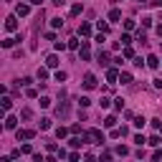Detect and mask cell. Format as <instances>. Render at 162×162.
Segmentation results:
<instances>
[{"label":"cell","mask_w":162,"mask_h":162,"mask_svg":"<svg viewBox=\"0 0 162 162\" xmlns=\"http://www.w3.org/2000/svg\"><path fill=\"white\" fill-rule=\"evenodd\" d=\"M81 137H84L86 145H104V142H107V137L101 134V129H89L86 134H81Z\"/></svg>","instance_id":"cell-1"},{"label":"cell","mask_w":162,"mask_h":162,"mask_svg":"<svg viewBox=\"0 0 162 162\" xmlns=\"http://www.w3.org/2000/svg\"><path fill=\"white\" fill-rule=\"evenodd\" d=\"M84 89H86V91L96 89V76H94V74H86V76H84Z\"/></svg>","instance_id":"cell-2"},{"label":"cell","mask_w":162,"mask_h":162,"mask_svg":"<svg viewBox=\"0 0 162 162\" xmlns=\"http://www.w3.org/2000/svg\"><path fill=\"white\" fill-rule=\"evenodd\" d=\"M15 137H18V142H20V139H33V137H36V132H33V129H18V132H15Z\"/></svg>","instance_id":"cell-3"},{"label":"cell","mask_w":162,"mask_h":162,"mask_svg":"<svg viewBox=\"0 0 162 162\" xmlns=\"http://www.w3.org/2000/svg\"><path fill=\"white\" fill-rule=\"evenodd\" d=\"M5 31H18V18L15 15H10V18H5Z\"/></svg>","instance_id":"cell-4"},{"label":"cell","mask_w":162,"mask_h":162,"mask_svg":"<svg viewBox=\"0 0 162 162\" xmlns=\"http://www.w3.org/2000/svg\"><path fill=\"white\" fill-rule=\"evenodd\" d=\"M91 53H89V40H81V61H89Z\"/></svg>","instance_id":"cell-5"},{"label":"cell","mask_w":162,"mask_h":162,"mask_svg":"<svg viewBox=\"0 0 162 162\" xmlns=\"http://www.w3.org/2000/svg\"><path fill=\"white\" fill-rule=\"evenodd\" d=\"M129 129L127 127H119V129H112V139H119V137H127Z\"/></svg>","instance_id":"cell-6"},{"label":"cell","mask_w":162,"mask_h":162,"mask_svg":"<svg viewBox=\"0 0 162 162\" xmlns=\"http://www.w3.org/2000/svg\"><path fill=\"white\" fill-rule=\"evenodd\" d=\"M79 36L89 38V36H91V26H89V23H81V26H79Z\"/></svg>","instance_id":"cell-7"},{"label":"cell","mask_w":162,"mask_h":162,"mask_svg":"<svg viewBox=\"0 0 162 162\" xmlns=\"http://www.w3.org/2000/svg\"><path fill=\"white\" fill-rule=\"evenodd\" d=\"M96 64H99V66H107V64H109V56H107L104 51H99V53H96Z\"/></svg>","instance_id":"cell-8"},{"label":"cell","mask_w":162,"mask_h":162,"mask_svg":"<svg viewBox=\"0 0 162 162\" xmlns=\"http://www.w3.org/2000/svg\"><path fill=\"white\" fill-rule=\"evenodd\" d=\"M28 13H31V8H28V5H26V3H20V5H18V8H15V15H23V18H26V15H28Z\"/></svg>","instance_id":"cell-9"},{"label":"cell","mask_w":162,"mask_h":162,"mask_svg":"<svg viewBox=\"0 0 162 162\" xmlns=\"http://www.w3.org/2000/svg\"><path fill=\"white\" fill-rule=\"evenodd\" d=\"M46 66H48V69H56V66H58V56H56V53H51V56L46 58Z\"/></svg>","instance_id":"cell-10"},{"label":"cell","mask_w":162,"mask_h":162,"mask_svg":"<svg viewBox=\"0 0 162 162\" xmlns=\"http://www.w3.org/2000/svg\"><path fill=\"white\" fill-rule=\"evenodd\" d=\"M119 81H122V84H124V86H129V84H132L134 79H132V74H127V71H124V74H119Z\"/></svg>","instance_id":"cell-11"},{"label":"cell","mask_w":162,"mask_h":162,"mask_svg":"<svg viewBox=\"0 0 162 162\" xmlns=\"http://www.w3.org/2000/svg\"><path fill=\"white\" fill-rule=\"evenodd\" d=\"M147 145H152V147H160V145H162V137H160V134H152V137L147 139Z\"/></svg>","instance_id":"cell-12"},{"label":"cell","mask_w":162,"mask_h":162,"mask_svg":"<svg viewBox=\"0 0 162 162\" xmlns=\"http://www.w3.org/2000/svg\"><path fill=\"white\" fill-rule=\"evenodd\" d=\"M18 127V119L15 117H5V129H15Z\"/></svg>","instance_id":"cell-13"},{"label":"cell","mask_w":162,"mask_h":162,"mask_svg":"<svg viewBox=\"0 0 162 162\" xmlns=\"http://www.w3.org/2000/svg\"><path fill=\"white\" fill-rule=\"evenodd\" d=\"M122 18V10H117V8H112L109 10V20H112V23H117V20Z\"/></svg>","instance_id":"cell-14"},{"label":"cell","mask_w":162,"mask_h":162,"mask_svg":"<svg viewBox=\"0 0 162 162\" xmlns=\"http://www.w3.org/2000/svg\"><path fill=\"white\" fill-rule=\"evenodd\" d=\"M107 79H109L112 84H114V81L119 79V71H117V69H107Z\"/></svg>","instance_id":"cell-15"},{"label":"cell","mask_w":162,"mask_h":162,"mask_svg":"<svg viewBox=\"0 0 162 162\" xmlns=\"http://www.w3.org/2000/svg\"><path fill=\"white\" fill-rule=\"evenodd\" d=\"M147 66H150V69H157V66H160V58H157V56H147Z\"/></svg>","instance_id":"cell-16"},{"label":"cell","mask_w":162,"mask_h":162,"mask_svg":"<svg viewBox=\"0 0 162 162\" xmlns=\"http://www.w3.org/2000/svg\"><path fill=\"white\" fill-rule=\"evenodd\" d=\"M0 104H3V109L8 112V109L13 107V99H10V96H3V99H0Z\"/></svg>","instance_id":"cell-17"},{"label":"cell","mask_w":162,"mask_h":162,"mask_svg":"<svg viewBox=\"0 0 162 162\" xmlns=\"http://www.w3.org/2000/svg\"><path fill=\"white\" fill-rule=\"evenodd\" d=\"M69 145H71V147L76 150V147H81V145H86V142H84V137H81V139H79V137H74V139L69 142Z\"/></svg>","instance_id":"cell-18"},{"label":"cell","mask_w":162,"mask_h":162,"mask_svg":"<svg viewBox=\"0 0 162 162\" xmlns=\"http://www.w3.org/2000/svg\"><path fill=\"white\" fill-rule=\"evenodd\" d=\"M38 127H40V129H51V119H48V117H43V119L38 122Z\"/></svg>","instance_id":"cell-19"},{"label":"cell","mask_w":162,"mask_h":162,"mask_svg":"<svg viewBox=\"0 0 162 162\" xmlns=\"http://www.w3.org/2000/svg\"><path fill=\"white\" fill-rule=\"evenodd\" d=\"M145 124H147V119H145V117H134V127H137V129H142Z\"/></svg>","instance_id":"cell-20"},{"label":"cell","mask_w":162,"mask_h":162,"mask_svg":"<svg viewBox=\"0 0 162 162\" xmlns=\"http://www.w3.org/2000/svg\"><path fill=\"white\" fill-rule=\"evenodd\" d=\"M96 28H99V33H109V23H104V20H99Z\"/></svg>","instance_id":"cell-21"},{"label":"cell","mask_w":162,"mask_h":162,"mask_svg":"<svg viewBox=\"0 0 162 162\" xmlns=\"http://www.w3.org/2000/svg\"><path fill=\"white\" fill-rule=\"evenodd\" d=\"M56 112H58V117H69V104H61Z\"/></svg>","instance_id":"cell-22"},{"label":"cell","mask_w":162,"mask_h":162,"mask_svg":"<svg viewBox=\"0 0 162 162\" xmlns=\"http://www.w3.org/2000/svg\"><path fill=\"white\" fill-rule=\"evenodd\" d=\"M114 124H117V117H114V114H109V117L104 119V127H114Z\"/></svg>","instance_id":"cell-23"},{"label":"cell","mask_w":162,"mask_h":162,"mask_svg":"<svg viewBox=\"0 0 162 162\" xmlns=\"http://www.w3.org/2000/svg\"><path fill=\"white\" fill-rule=\"evenodd\" d=\"M53 48L56 51H64V48H69V43H64V40H53Z\"/></svg>","instance_id":"cell-24"},{"label":"cell","mask_w":162,"mask_h":162,"mask_svg":"<svg viewBox=\"0 0 162 162\" xmlns=\"http://www.w3.org/2000/svg\"><path fill=\"white\" fill-rule=\"evenodd\" d=\"M15 43H18V40H15V38H5V40H3V48H13Z\"/></svg>","instance_id":"cell-25"},{"label":"cell","mask_w":162,"mask_h":162,"mask_svg":"<svg viewBox=\"0 0 162 162\" xmlns=\"http://www.w3.org/2000/svg\"><path fill=\"white\" fill-rule=\"evenodd\" d=\"M66 134H69V129H66V127H58V129H56V137H58V139H64Z\"/></svg>","instance_id":"cell-26"},{"label":"cell","mask_w":162,"mask_h":162,"mask_svg":"<svg viewBox=\"0 0 162 162\" xmlns=\"http://www.w3.org/2000/svg\"><path fill=\"white\" fill-rule=\"evenodd\" d=\"M117 155H122V157H127V155H129V147H124V145H119V147H117Z\"/></svg>","instance_id":"cell-27"},{"label":"cell","mask_w":162,"mask_h":162,"mask_svg":"<svg viewBox=\"0 0 162 162\" xmlns=\"http://www.w3.org/2000/svg\"><path fill=\"white\" fill-rule=\"evenodd\" d=\"M89 104H91V99H89V96H81V99H79V107H84V109H86Z\"/></svg>","instance_id":"cell-28"},{"label":"cell","mask_w":162,"mask_h":162,"mask_svg":"<svg viewBox=\"0 0 162 162\" xmlns=\"http://www.w3.org/2000/svg\"><path fill=\"white\" fill-rule=\"evenodd\" d=\"M122 56H124V58H134V51H132V48H129V46H127V48H124V51H122Z\"/></svg>","instance_id":"cell-29"},{"label":"cell","mask_w":162,"mask_h":162,"mask_svg":"<svg viewBox=\"0 0 162 162\" xmlns=\"http://www.w3.org/2000/svg\"><path fill=\"white\" fill-rule=\"evenodd\" d=\"M81 10H84V8H81V3H76V5L71 8V15H81Z\"/></svg>","instance_id":"cell-30"},{"label":"cell","mask_w":162,"mask_h":162,"mask_svg":"<svg viewBox=\"0 0 162 162\" xmlns=\"http://www.w3.org/2000/svg\"><path fill=\"white\" fill-rule=\"evenodd\" d=\"M51 26L53 28H61V26H64V20H61V18H51Z\"/></svg>","instance_id":"cell-31"},{"label":"cell","mask_w":162,"mask_h":162,"mask_svg":"<svg viewBox=\"0 0 162 162\" xmlns=\"http://www.w3.org/2000/svg\"><path fill=\"white\" fill-rule=\"evenodd\" d=\"M38 79L46 81V79H48V71H46V69H38Z\"/></svg>","instance_id":"cell-32"},{"label":"cell","mask_w":162,"mask_h":162,"mask_svg":"<svg viewBox=\"0 0 162 162\" xmlns=\"http://www.w3.org/2000/svg\"><path fill=\"white\" fill-rule=\"evenodd\" d=\"M66 76H69L66 71H56V81H66Z\"/></svg>","instance_id":"cell-33"},{"label":"cell","mask_w":162,"mask_h":162,"mask_svg":"<svg viewBox=\"0 0 162 162\" xmlns=\"http://www.w3.org/2000/svg\"><path fill=\"white\" fill-rule=\"evenodd\" d=\"M46 150H48V152H58V145H56V142H48Z\"/></svg>","instance_id":"cell-34"},{"label":"cell","mask_w":162,"mask_h":162,"mask_svg":"<svg viewBox=\"0 0 162 162\" xmlns=\"http://www.w3.org/2000/svg\"><path fill=\"white\" fill-rule=\"evenodd\" d=\"M20 152H23V155H33V147H31V145H23V147H20Z\"/></svg>","instance_id":"cell-35"},{"label":"cell","mask_w":162,"mask_h":162,"mask_svg":"<svg viewBox=\"0 0 162 162\" xmlns=\"http://www.w3.org/2000/svg\"><path fill=\"white\" fill-rule=\"evenodd\" d=\"M122 43H124V46H129V43H132V38H129V33H122Z\"/></svg>","instance_id":"cell-36"},{"label":"cell","mask_w":162,"mask_h":162,"mask_svg":"<svg viewBox=\"0 0 162 162\" xmlns=\"http://www.w3.org/2000/svg\"><path fill=\"white\" fill-rule=\"evenodd\" d=\"M145 142H147V139H145V137H142V134H137V137H134V145H139V147H142V145H145Z\"/></svg>","instance_id":"cell-37"},{"label":"cell","mask_w":162,"mask_h":162,"mask_svg":"<svg viewBox=\"0 0 162 162\" xmlns=\"http://www.w3.org/2000/svg\"><path fill=\"white\" fill-rule=\"evenodd\" d=\"M152 127H155L157 132H162V122H160V119H152Z\"/></svg>","instance_id":"cell-38"},{"label":"cell","mask_w":162,"mask_h":162,"mask_svg":"<svg viewBox=\"0 0 162 162\" xmlns=\"http://www.w3.org/2000/svg\"><path fill=\"white\" fill-rule=\"evenodd\" d=\"M109 104H112L109 99H101V101H99V107H101V109H109Z\"/></svg>","instance_id":"cell-39"},{"label":"cell","mask_w":162,"mask_h":162,"mask_svg":"<svg viewBox=\"0 0 162 162\" xmlns=\"http://www.w3.org/2000/svg\"><path fill=\"white\" fill-rule=\"evenodd\" d=\"M31 81H33V79H28V76H26V79H20L18 84H20V86H31Z\"/></svg>","instance_id":"cell-40"},{"label":"cell","mask_w":162,"mask_h":162,"mask_svg":"<svg viewBox=\"0 0 162 162\" xmlns=\"http://www.w3.org/2000/svg\"><path fill=\"white\" fill-rule=\"evenodd\" d=\"M40 107H43V109H46V107H51V99H48V96H43V99H40Z\"/></svg>","instance_id":"cell-41"},{"label":"cell","mask_w":162,"mask_h":162,"mask_svg":"<svg viewBox=\"0 0 162 162\" xmlns=\"http://www.w3.org/2000/svg\"><path fill=\"white\" fill-rule=\"evenodd\" d=\"M145 61H147V58H145ZM145 61H142V56H139V58H134V66H137V69H142V66H145Z\"/></svg>","instance_id":"cell-42"},{"label":"cell","mask_w":162,"mask_h":162,"mask_svg":"<svg viewBox=\"0 0 162 162\" xmlns=\"http://www.w3.org/2000/svg\"><path fill=\"white\" fill-rule=\"evenodd\" d=\"M124 28L127 31H134V20H124Z\"/></svg>","instance_id":"cell-43"},{"label":"cell","mask_w":162,"mask_h":162,"mask_svg":"<svg viewBox=\"0 0 162 162\" xmlns=\"http://www.w3.org/2000/svg\"><path fill=\"white\" fill-rule=\"evenodd\" d=\"M69 48H74V51L79 48V40H76V38H71V40H69Z\"/></svg>","instance_id":"cell-44"},{"label":"cell","mask_w":162,"mask_h":162,"mask_svg":"<svg viewBox=\"0 0 162 162\" xmlns=\"http://www.w3.org/2000/svg\"><path fill=\"white\" fill-rule=\"evenodd\" d=\"M155 86H157V89H162V79H155Z\"/></svg>","instance_id":"cell-45"},{"label":"cell","mask_w":162,"mask_h":162,"mask_svg":"<svg viewBox=\"0 0 162 162\" xmlns=\"http://www.w3.org/2000/svg\"><path fill=\"white\" fill-rule=\"evenodd\" d=\"M51 3H53V5H64L66 0H51Z\"/></svg>","instance_id":"cell-46"},{"label":"cell","mask_w":162,"mask_h":162,"mask_svg":"<svg viewBox=\"0 0 162 162\" xmlns=\"http://www.w3.org/2000/svg\"><path fill=\"white\" fill-rule=\"evenodd\" d=\"M157 36H160V38H162V26H157Z\"/></svg>","instance_id":"cell-47"},{"label":"cell","mask_w":162,"mask_h":162,"mask_svg":"<svg viewBox=\"0 0 162 162\" xmlns=\"http://www.w3.org/2000/svg\"><path fill=\"white\" fill-rule=\"evenodd\" d=\"M31 3H33V5H40V3H43V0H31Z\"/></svg>","instance_id":"cell-48"},{"label":"cell","mask_w":162,"mask_h":162,"mask_svg":"<svg viewBox=\"0 0 162 162\" xmlns=\"http://www.w3.org/2000/svg\"><path fill=\"white\" fill-rule=\"evenodd\" d=\"M139 3H147V0H139Z\"/></svg>","instance_id":"cell-49"}]
</instances>
